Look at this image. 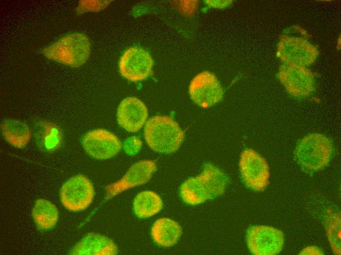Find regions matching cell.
Here are the masks:
<instances>
[{"mask_svg":"<svg viewBox=\"0 0 341 255\" xmlns=\"http://www.w3.org/2000/svg\"><path fill=\"white\" fill-rule=\"evenodd\" d=\"M82 144L89 155L100 160L113 157L122 148L121 141L114 134L101 128L88 132L84 136Z\"/></svg>","mask_w":341,"mask_h":255,"instance_id":"10","label":"cell"},{"mask_svg":"<svg viewBox=\"0 0 341 255\" xmlns=\"http://www.w3.org/2000/svg\"><path fill=\"white\" fill-rule=\"evenodd\" d=\"M247 244L250 251L256 255H274L282 250L284 242L283 232L273 227L257 225L247 232Z\"/></svg>","mask_w":341,"mask_h":255,"instance_id":"7","label":"cell"},{"mask_svg":"<svg viewBox=\"0 0 341 255\" xmlns=\"http://www.w3.org/2000/svg\"><path fill=\"white\" fill-rule=\"evenodd\" d=\"M153 65V59L148 51L142 48L133 47L122 53L119 69L123 77L136 82L147 78L151 73Z\"/></svg>","mask_w":341,"mask_h":255,"instance_id":"8","label":"cell"},{"mask_svg":"<svg viewBox=\"0 0 341 255\" xmlns=\"http://www.w3.org/2000/svg\"><path fill=\"white\" fill-rule=\"evenodd\" d=\"M117 117L118 124L121 127L128 132H136L146 123L148 110L140 99L128 97L120 103Z\"/></svg>","mask_w":341,"mask_h":255,"instance_id":"13","label":"cell"},{"mask_svg":"<svg viewBox=\"0 0 341 255\" xmlns=\"http://www.w3.org/2000/svg\"><path fill=\"white\" fill-rule=\"evenodd\" d=\"M227 181V177L221 170L207 163L199 176L189 178L182 183L180 196L186 203L197 205L223 193Z\"/></svg>","mask_w":341,"mask_h":255,"instance_id":"1","label":"cell"},{"mask_svg":"<svg viewBox=\"0 0 341 255\" xmlns=\"http://www.w3.org/2000/svg\"><path fill=\"white\" fill-rule=\"evenodd\" d=\"M181 233L180 225L175 221L166 217L157 219L151 230L154 241L163 247L174 245L180 238Z\"/></svg>","mask_w":341,"mask_h":255,"instance_id":"15","label":"cell"},{"mask_svg":"<svg viewBox=\"0 0 341 255\" xmlns=\"http://www.w3.org/2000/svg\"><path fill=\"white\" fill-rule=\"evenodd\" d=\"M33 218L38 227L42 230H49L58 222L59 212L56 206L44 199L36 201L32 211Z\"/></svg>","mask_w":341,"mask_h":255,"instance_id":"17","label":"cell"},{"mask_svg":"<svg viewBox=\"0 0 341 255\" xmlns=\"http://www.w3.org/2000/svg\"><path fill=\"white\" fill-rule=\"evenodd\" d=\"M111 0H80L76 10L78 14L86 12H98L107 7Z\"/></svg>","mask_w":341,"mask_h":255,"instance_id":"20","label":"cell"},{"mask_svg":"<svg viewBox=\"0 0 341 255\" xmlns=\"http://www.w3.org/2000/svg\"><path fill=\"white\" fill-rule=\"evenodd\" d=\"M300 255H323L322 251L316 246H309L305 248L299 253Z\"/></svg>","mask_w":341,"mask_h":255,"instance_id":"22","label":"cell"},{"mask_svg":"<svg viewBox=\"0 0 341 255\" xmlns=\"http://www.w3.org/2000/svg\"><path fill=\"white\" fill-rule=\"evenodd\" d=\"M144 137L148 146L154 151L170 153L179 148L183 141L184 133L171 117L156 115L146 122Z\"/></svg>","mask_w":341,"mask_h":255,"instance_id":"2","label":"cell"},{"mask_svg":"<svg viewBox=\"0 0 341 255\" xmlns=\"http://www.w3.org/2000/svg\"><path fill=\"white\" fill-rule=\"evenodd\" d=\"M90 52L89 38L85 34L79 32L66 35L41 51L47 58L73 68L84 64Z\"/></svg>","mask_w":341,"mask_h":255,"instance_id":"3","label":"cell"},{"mask_svg":"<svg viewBox=\"0 0 341 255\" xmlns=\"http://www.w3.org/2000/svg\"><path fill=\"white\" fill-rule=\"evenodd\" d=\"M118 253L116 244L108 237L91 232L83 237L70 254L77 255H113Z\"/></svg>","mask_w":341,"mask_h":255,"instance_id":"14","label":"cell"},{"mask_svg":"<svg viewBox=\"0 0 341 255\" xmlns=\"http://www.w3.org/2000/svg\"><path fill=\"white\" fill-rule=\"evenodd\" d=\"M189 92L193 101L205 108L219 102L223 95L217 77L208 71L201 72L193 78L189 85Z\"/></svg>","mask_w":341,"mask_h":255,"instance_id":"9","label":"cell"},{"mask_svg":"<svg viewBox=\"0 0 341 255\" xmlns=\"http://www.w3.org/2000/svg\"><path fill=\"white\" fill-rule=\"evenodd\" d=\"M206 3L210 6L217 8H223L228 6L231 2L229 0H207Z\"/></svg>","mask_w":341,"mask_h":255,"instance_id":"23","label":"cell"},{"mask_svg":"<svg viewBox=\"0 0 341 255\" xmlns=\"http://www.w3.org/2000/svg\"><path fill=\"white\" fill-rule=\"evenodd\" d=\"M162 206L161 197L155 192L149 190L138 193L133 202L134 213L141 218H148L157 214Z\"/></svg>","mask_w":341,"mask_h":255,"instance_id":"18","label":"cell"},{"mask_svg":"<svg viewBox=\"0 0 341 255\" xmlns=\"http://www.w3.org/2000/svg\"><path fill=\"white\" fill-rule=\"evenodd\" d=\"M333 152V144L327 137L313 133L304 137L297 143L295 157L304 169L317 171L328 165Z\"/></svg>","mask_w":341,"mask_h":255,"instance_id":"4","label":"cell"},{"mask_svg":"<svg viewBox=\"0 0 341 255\" xmlns=\"http://www.w3.org/2000/svg\"><path fill=\"white\" fill-rule=\"evenodd\" d=\"M239 168L242 178L248 187L262 191L269 184L270 173L268 164L255 151L246 149L242 152Z\"/></svg>","mask_w":341,"mask_h":255,"instance_id":"5","label":"cell"},{"mask_svg":"<svg viewBox=\"0 0 341 255\" xmlns=\"http://www.w3.org/2000/svg\"><path fill=\"white\" fill-rule=\"evenodd\" d=\"M2 134L12 146L19 148L24 147L31 138V131L27 125L15 119H6L1 125Z\"/></svg>","mask_w":341,"mask_h":255,"instance_id":"16","label":"cell"},{"mask_svg":"<svg viewBox=\"0 0 341 255\" xmlns=\"http://www.w3.org/2000/svg\"><path fill=\"white\" fill-rule=\"evenodd\" d=\"M142 145V141L138 137H130L127 139L124 143V150L127 154L134 155L139 152Z\"/></svg>","mask_w":341,"mask_h":255,"instance_id":"21","label":"cell"},{"mask_svg":"<svg viewBox=\"0 0 341 255\" xmlns=\"http://www.w3.org/2000/svg\"><path fill=\"white\" fill-rule=\"evenodd\" d=\"M157 169L152 160H142L133 164L119 180L106 187L107 198L113 197L132 187L148 182Z\"/></svg>","mask_w":341,"mask_h":255,"instance_id":"12","label":"cell"},{"mask_svg":"<svg viewBox=\"0 0 341 255\" xmlns=\"http://www.w3.org/2000/svg\"><path fill=\"white\" fill-rule=\"evenodd\" d=\"M278 77L289 93L295 97H306L315 90L313 74L299 65L285 66L280 69Z\"/></svg>","mask_w":341,"mask_h":255,"instance_id":"11","label":"cell"},{"mask_svg":"<svg viewBox=\"0 0 341 255\" xmlns=\"http://www.w3.org/2000/svg\"><path fill=\"white\" fill-rule=\"evenodd\" d=\"M94 188L91 181L82 175L75 176L62 185L60 198L63 206L72 211L86 209L94 197Z\"/></svg>","mask_w":341,"mask_h":255,"instance_id":"6","label":"cell"},{"mask_svg":"<svg viewBox=\"0 0 341 255\" xmlns=\"http://www.w3.org/2000/svg\"><path fill=\"white\" fill-rule=\"evenodd\" d=\"M325 230L329 242L335 255L341 254V218L339 213H331L326 217Z\"/></svg>","mask_w":341,"mask_h":255,"instance_id":"19","label":"cell"}]
</instances>
